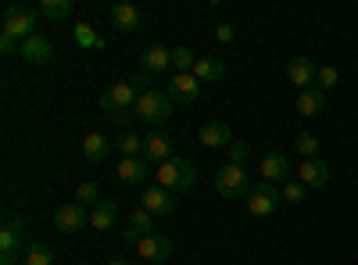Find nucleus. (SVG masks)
<instances>
[{
  "label": "nucleus",
  "mask_w": 358,
  "mask_h": 265,
  "mask_svg": "<svg viewBox=\"0 0 358 265\" xmlns=\"http://www.w3.org/2000/svg\"><path fill=\"white\" fill-rule=\"evenodd\" d=\"M158 187H165L169 194H187L194 183H197V169L187 162V158H169L158 165Z\"/></svg>",
  "instance_id": "f257e3e1"
},
{
  "label": "nucleus",
  "mask_w": 358,
  "mask_h": 265,
  "mask_svg": "<svg viewBox=\"0 0 358 265\" xmlns=\"http://www.w3.org/2000/svg\"><path fill=\"white\" fill-rule=\"evenodd\" d=\"M136 119L147 122V126H165L172 119V97L165 90H147L136 97Z\"/></svg>",
  "instance_id": "f03ea898"
},
{
  "label": "nucleus",
  "mask_w": 358,
  "mask_h": 265,
  "mask_svg": "<svg viewBox=\"0 0 358 265\" xmlns=\"http://www.w3.org/2000/svg\"><path fill=\"white\" fill-rule=\"evenodd\" d=\"M215 190L222 194V197H229V201H248V194H251V180H248V172H244V165H222L219 172H215Z\"/></svg>",
  "instance_id": "7ed1b4c3"
},
{
  "label": "nucleus",
  "mask_w": 358,
  "mask_h": 265,
  "mask_svg": "<svg viewBox=\"0 0 358 265\" xmlns=\"http://www.w3.org/2000/svg\"><path fill=\"white\" fill-rule=\"evenodd\" d=\"M101 108L115 119H129V111L136 108V86L133 83H111L101 94Z\"/></svg>",
  "instance_id": "20e7f679"
},
{
  "label": "nucleus",
  "mask_w": 358,
  "mask_h": 265,
  "mask_svg": "<svg viewBox=\"0 0 358 265\" xmlns=\"http://www.w3.org/2000/svg\"><path fill=\"white\" fill-rule=\"evenodd\" d=\"M0 33H11L15 40H29V36H36V11L33 8H25V4H11L4 8V29Z\"/></svg>",
  "instance_id": "39448f33"
},
{
  "label": "nucleus",
  "mask_w": 358,
  "mask_h": 265,
  "mask_svg": "<svg viewBox=\"0 0 358 265\" xmlns=\"http://www.w3.org/2000/svg\"><path fill=\"white\" fill-rule=\"evenodd\" d=\"M22 233H25V219H8L4 222V233H0V265H18V258H25Z\"/></svg>",
  "instance_id": "423d86ee"
},
{
  "label": "nucleus",
  "mask_w": 358,
  "mask_h": 265,
  "mask_svg": "<svg viewBox=\"0 0 358 265\" xmlns=\"http://www.w3.org/2000/svg\"><path fill=\"white\" fill-rule=\"evenodd\" d=\"M280 190L273 187V183H258V187H251V194H248V212L255 215V219H265V215H273L276 208H280Z\"/></svg>",
  "instance_id": "0eeeda50"
},
{
  "label": "nucleus",
  "mask_w": 358,
  "mask_h": 265,
  "mask_svg": "<svg viewBox=\"0 0 358 265\" xmlns=\"http://www.w3.org/2000/svg\"><path fill=\"white\" fill-rule=\"evenodd\" d=\"M136 251H140V258L162 265V262H169V258H172V241L165 237V233H147V237H140Z\"/></svg>",
  "instance_id": "6e6552de"
},
{
  "label": "nucleus",
  "mask_w": 358,
  "mask_h": 265,
  "mask_svg": "<svg viewBox=\"0 0 358 265\" xmlns=\"http://www.w3.org/2000/svg\"><path fill=\"white\" fill-rule=\"evenodd\" d=\"M86 222H90V215H86V208H83L79 201L62 204V208L54 212V229H57V233H79Z\"/></svg>",
  "instance_id": "1a4fd4ad"
},
{
  "label": "nucleus",
  "mask_w": 358,
  "mask_h": 265,
  "mask_svg": "<svg viewBox=\"0 0 358 265\" xmlns=\"http://www.w3.org/2000/svg\"><path fill=\"white\" fill-rule=\"evenodd\" d=\"M297 183H305L308 190H322L326 183H330V165H326L322 158H308L297 165Z\"/></svg>",
  "instance_id": "9d476101"
},
{
  "label": "nucleus",
  "mask_w": 358,
  "mask_h": 265,
  "mask_svg": "<svg viewBox=\"0 0 358 265\" xmlns=\"http://www.w3.org/2000/svg\"><path fill=\"white\" fill-rule=\"evenodd\" d=\"M165 94L172 97V104H197L201 101V83L194 76H172Z\"/></svg>",
  "instance_id": "9b49d317"
},
{
  "label": "nucleus",
  "mask_w": 358,
  "mask_h": 265,
  "mask_svg": "<svg viewBox=\"0 0 358 265\" xmlns=\"http://www.w3.org/2000/svg\"><path fill=\"white\" fill-rule=\"evenodd\" d=\"M287 76L294 86H301V90H312L315 79H319V65L312 62V57H290L287 62Z\"/></svg>",
  "instance_id": "f8f14e48"
},
{
  "label": "nucleus",
  "mask_w": 358,
  "mask_h": 265,
  "mask_svg": "<svg viewBox=\"0 0 358 265\" xmlns=\"http://www.w3.org/2000/svg\"><path fill=\"white\" fill-rule=\"evenodd\" d=\"M140 204H143V208L151 212V215H172V212H176V197H172L165 187H158V183L143 190Z\"/></svg>",
  "instance_id": "ddd939ff"
},
{
  "label": "nucleus",
  "mask_w": 358,
  "mask_h": 265,
  "mask_svg": "<svg viewBox=\"0 0 358 265\" xmlns=\"http://www.w3.org/2000/svg\"><path fill=\"white\" fill-rule=\"evenodd\" d=\"M262 176H265V183H287L290 176H294V169H290V162H287V155L283 151H268L265 158H262Z\"/></svg>",
  "instance_id": "4468645a"
},
{
  "label": "nucleus",
  "mask_w": 358,
  "mask_h": 265,
  "mask_svg": "<svg viewBox=\"0 0 358 265\" xmlns=\"http://www.w3.org/2000/svg\"><path fill=\"white\" fill-rule=\"evenodd\" d=\"M147 233H155V215L143 208V204H136L133 215H129V229L122 233L126 244H140V237H147Z\"/></svg>",
  "instance_id": "2eb2a0df"
},
{
  "label": "nucleus",
  "mask_w": 358,
  "mask_h": 265,
  "mask_svg": "<svg viewBox=\"0 0 358 265\" xmlns=\"http://www.w3.org/2000/svg\"><path fill=\"white\" fill-rule=\"evenodd\" d=\"M143 158L147 162H169L172 158V136L155 129V133H147L143 136Z\"/></svg>",
  "instance_id": "dca6fc26"
},
{
  "label": "nucleus",
  "mask_w": 358,
  "mask_h": 265,
  "mask_svg": "<svg viewBox=\"0 0 358 265\" xmlns=\"http://www.w3.org/2000/svg\"><path fill=\"white\" fill-rule=\"evenodd\" d=\"M201 143H204V147H212V151H219V147H229V143H233V129H229V122H222V119L204 122V126H201Z\"/></svg>",
  "instance_id": "f3484780"
},
{
  "label": "nucleus",
  "mask_w": 358,
  "mask_h": 265,
  "mask_svg": "<svg viewBox=\"0 0 358 265\" xmlns=\"http://www.w3.org/2000/svg\"><path fill=\"white\" fill-rule=\"evenodd\" d=\"M111 140L108 136H101V133H86L83 136V158L86 162H94V165H101V162H108V155H111Z\"/></svg>",
  "instance_id": "a211bd4d"
},
{
  "label": "nucleus",
  "mask_w": 358,
  "mask_h": 265,
  "mask_svg": "<svg viewBox=\"0 0 358 265\" xmlns=\"http://www.w3.org/2000/svg\"><path fill=\"white\" fill-rule=\"evenodd\" d=\"M147 176H151V165H147V158H122V162H118V180H122L126 187L143 183Z\"/></svg>",
  "instance_id": "6ab92c4d"
},
{
  "label": "nucleus",
  "mask_w": 358,
  "mask_h": 265,
  "mask_svg": "<svg viewBox=\"0 0 358 265\" xmlns=\"http://www.w3.org/2000/svg\"><path fill=\"white\" fill-rule=\"evenodd\" d=\"M50 54H54V50H50V40L40 36V33H36V36H29V40L22 43V57H25L29 65H47V62H50Z\"/></svg>",
  "instance_id": "aec40b11"
},
{
  "label": "nucleus",
  "mask_w": 358,
  "mask_h": 265,
  "mask_svg": "<svg viewBox=\"0 0 358 265\" xmlns=\"http://www.w3.org/2000/svg\"><path fill=\"white\" fill-rule=\"evenodd\" d=\"M111 25L118 33H136L140 29V11L133 4H111Z\"/></svg>",
  "instance_id": "412c9836"
},
{
  "label": "nucleus",
  "mask_w": 358,
  "mask_h": 265,
  "mask_svg": "<svg viewBox=\"0 0 358 265\" xmlns=\"http://www.w3.org/2000/svg\"><path fill=\"white\" fill-rule=\"evenodd\" d=\"M322 108H326V94L319 90V86H312V90H301V94H297V115H305V119H315Z\"/></svg>",
  "instance_id": "4be33fe9"
},
{
  "label": "nucleus",
  "mask_w": 358,
  "mask_h": 265,
  "mask_svg": "<svg viewBox=\"0 0 358 265\" xmlns=\"http://www.w3.org/2000/svg\"><path fill=\"white\" fill-rule=\"evenodd\" d=\"M140 69H147V72H165V69H172V50H165V47H147L143 50V57H140Z\"/></svg>",
  "instance_id": "5701e85b"
},
{
  "label": "nucleus",
  "mask_w": 358,
  "mask_h": 265,
  "mask_svg": "<svg viewBox=\"0 0 358 265\" xmlns=\"http://www.w3.org/2000/svg\"><path fill=\"white\" fill-rule=\"evenodd\" d=\"M115 219H118V204L108 201V197H101L97 208H90V226H94V229H111Z\"/></svg>",
  "instance_id": "b1692460"
},
{
  "label": "nucleus",
  "mask_w": 358,
  "mask_h": 265,
  "mask_svg": "<svg viewBox=\"0 0 358 265\" xmlns=\"http://www.w3.org/2000/svg\"><path fill=\"white\" fill-rule=\"evenodd\" d=\"M222 72H226L222 57H197V65H194V79L197 83H219Z\"/></svg>",
  "instance_id": "393cba45"
},
{
  "label": "nucleus",
  "mask_w": 358,
  "mask_h": 265,
  "mask_svg": "<svg viewBox=\"0 0 358 265\" xmlns=\"http://www.w3.org/2000/svg\"><path fill=\"white\" fill-rule=\"evenodd\" d=\"M194 65H197V57H194L190 47H176V50H172V69H176V76H194Z\"/></svg>",
  "instance_id": "a878e982"
},
{
  "label": "nucleus",
  "mask_w": 358,
  "mask_h": 265,
  "mask_svg": "<svg viewBox=\"0 0 358 265\" xmlns=\"http://www.w3.org/2000/svg\"><path fill=\"white\" fill-rule=\"evenodd\" d=\"M40 15L50 18V22H65L72 15V0H43L40 4Z\"/></svg>",
  "instance_id": "bb28decb"
},
{
  "label": "nucleus",
  "mask_w": 358,
  "mask_h": 265,
  "mask_svg": "<svg viewBox=\"0 0 358 265\" xmlns=\"http://www.w3.org/2000/svg\"><path fill=\"white\" fill-rule=\"evenodd\" d=\"M115 147H118V155H122V158H143L140 155L143 151V140L136 133H122V136L115 140Z\"/></svg>",
  "instance_id": "cd10ccee"
},
{
  "label": "nucleus",
  "mask_w": 358,
  "mask_h": 265,
  "mask_svg": "<svg viewBox=\"0 0 358 265\" xmlns=\"http://www.w3.org/2000/svg\"><path fill=\"white\" fill-rule=\"evenodd\" d=\"M76 201L83 204V208H97V204H101V187L90 183V180L79 183V187H76Z\"/></svg>",
  "instance_id": "c85d7f7f"
},
{
  "label": "nucleus",
  "mask_w": 358,
  "mask_h": 265,
  "mask_svg": "<svg viewBox=\"0 0 358 265\" xmlns=\"http://www.w3.org/2000/svg\"><path fill=\"white\" fill-rule=\"evenodd\" d=\"M22 262H25V265H50V262H54V251H50L47 244H29Z\"/></svg>",
  "instance_id": "c756f323"
},
{
  "label": "nucleus",
  "mask_w": 358,
  "mask_h": 265,
  "mask_svg": "<svg viewBox=\"0 0 358 265\" xmlns=\"http://www.w3.org/2000/svg\"><path fill=\"white\" fill-rule=\"evenodd\" d=\"M305 194H308V187H305V183H297V180H287L283 190H280V197H283L287 204H301Z\"/></svg>",
  "instance_id": "7c9ffc66"
},
{
  "label": "nucleus",
  "mask_w": 358,
  "mask_h": 265,
  "mask_svg": "<svg viewBox=\"0 0 358 265\" xmlns=\"http://www.w3.org/2000/svg\"><path fill=\"white\" fill-rule=\"evenodd\" d=\"M294 147H297V155H301L305 162L319 155V140H315L312 133H301V136H297V140H294Z\"/></svg>",
  "instance_id": "2f4dec72"
},
{
  "label": "nucleus",
  "mask_w": 358,
  "mask_h": 265,
  "mask_svg": "<svg viewBox=\"0 0 358 265\" xmlns=\"http://www.w3.org/2000/svg\"><path fill=\"white\" fill-rule=\"evenodd\" d=\"M337 83H341V72H337L334 65H322V69H319V79H315V86H319L322 94H326V90H334Z\"/></svg>",
  "instance_id": "473e14b6"
},
{
  "label": "nucleus",
  "mask_w": 358,
  "mask_h": 265,
  "mask_svg": "<svg viewBox=\"0 0 358 265\" xmlns=\"http://www.w3.org/2000/svg\"><path fill=\"white\" fill-rule=\"evenodd\" d=\"M226 158H229V165H244V162L251 158V143H236V140H233V143L226 147Z\"/></svg>",
  "instance_id": "72a5a7b5"
},
{
  "label": "nucleus",
  "mask_w": 358,
  "mask_h": 265,
  "mask_svg": "<svg viewBox=\"0 0 358 265\" xmlns=\"http://www.w3.org/2000/svg\"><path fill=\"white\" fill-rule=\"evenodd\" d=\"M15 50L22 54V43H18L11 33H0V54H15Z\"/></svg>",
  "instance_id": "f704fd0d"
},
{
  "label": "nucleus",
  "mask_w": 358,
  "mask_h": 265,
  "mask_svg": "<svg viewBox=\"0 0 358 265\" xmlns=\"http://www.w3.org/2000/svg\"><path fill=\"white\" fill-rule=\"evenodd\" d=\"M133 86H136L140 94H147V90H155V86H151V72H147V69H140V72H136V79H133Z\"/></svg>",
  "instance_id": "c9c22d12"
},
{
  "label": "nucleus",
  "mask_w": 358,
  "mask_h": 265,
  "mask_svg": "<svg viewBox=\"0 0 358 265\" xmlns=\"http://www.w3.org/2000/svg\"><path fill=\"white\" fill-rule=\"evenodd\" d=\"M215 36H219V43H229V40H233V25H219Z\"/></svg>",
  "instance_id": "e433bc0d"
},
{
  "label": "nucleus",
  "mask_w": 358,
  "mask_h": 265,
  "mask_svg": "<svg viewBox=\"0 0 358 265\" xmlns=\"http://www.w3.org/2000/svg\"><path fill=\"white\" fill-rule=\"evenodd\" d=\"M108 265H133V262H129V258H111Z\"/></svg>",
  "instance_id": "4c0bfd02"
}]
</instances>
